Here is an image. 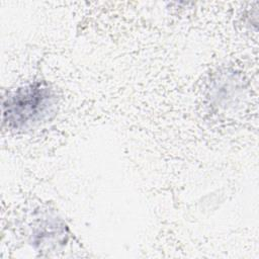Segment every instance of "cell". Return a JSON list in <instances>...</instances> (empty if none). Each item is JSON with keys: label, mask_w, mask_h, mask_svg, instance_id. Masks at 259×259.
Returning a JSON list of instances; mask_svg holds the SVG:
<instances>
[{"label": "cell", "mask_w": 259, "mask_h": 259, "mask_svg": "<svg viewBox=\"0 0 259 259\" xmlns=\"http://www.w3.org/2000/svg\"><path fill=\"white\" fill-rule=\"evenodd\" d=\"M57 97L42 81L18 88L3 102V121L10 130L24 131L38 125L55 113Z\"/></svg>", "instance_id": "cell-1"}]
</instances>
